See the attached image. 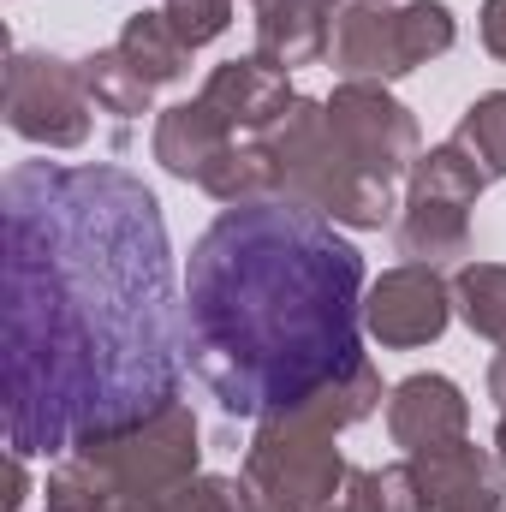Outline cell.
Masks as SVG:
<instances>
[{
    "label": "cell",
    "mask_w": 506,
    "mask_h": 512,
    "mask_svg": "<svg viewBox=\"0 0 506 512\" xmlns=\"http://www.w3.org/2000/svg\"><path fill=\"white\" fill-rule=\"evenodd\" d=\"M12 453H72L179 399L185 304L161 203L126 167L18 161L0 185Z\"/></svg>",
    "instance_id": "6da1fadb"
},
{
    "label": "cell",
    "mask_w": 506,
    "mask_h": 512,
    "mask_svg": "<svg viewBox=\"0 0 506 512\" xmlns=\"http://www.w3.org/2000/svg\"><path fill=\"white\" fill-rule=\"evenodd\" d=\"M364 256L304 203L221 209L185 268V364L227 417H280L364 364Z\"/></svg>",
    "instance_id": "7a4b0ae2"
},
{
    "label": "cell",
    "mask_w": 506,
    "mask_h": 512,
    "mask_svg": "<svg viewBox=\"0 0 506 512\" xmlns=\"http://www.w3.org/2000/svg\"><path fill=\"white\" fill-rule=\"evenodd\" d=\"M262 143L280 167V197L286 203H304V209H316V215H328L334 227H352V233H381L393 221V185L364 173L346 155V143L328 126V102L298 96Z\"/></svg>",
    "instance_id": "3957f363"
},
{
    "label": "cell",
    "mask_w": 506,
    "mask_h": 512,
    "mask_svg": "<svg viewBox=\"0 0 506 512\" xmlns=\"http://www.w3.org/2000/svg\"><path fill=\"white\" fill-rule=\"evenodd\" d=\"M340 435L304 411H280V417H262L245 447V495L251 512H322L346 495V453L334 447Z\"/></svg>",
    "instance_id": "277c9868"
},
{
    "label": "cell",
    "mask_w": 506,
    "mask_h": 512,
    "mask_svg": "<svg viewBox=\"0 0 506 512\" xmlns=\"http://www.w3.org/2000/svg\"><path fill=\"white\" fill-rule=\"evenodd\" d=\"M72 453L90 459V465L102 471V483L120 495V507H131V501H155V495L191 483L197 465H203V435H197L191 405L173 399V405L137 417V423H126V429L84 435Z\"/></svg>",
    "instance_id": "5b68a950"
},
{
    "label": "cell",
    "mask_w": 506,
    "mask_h": 512,
    "mask_svg": "<svg viewBox=\"0 0 506 512\" xmlns=\"http://www.w3.org/2000/svg\"><path fill=\"white\" fill-rule=\"evenodd\" d=\"M6 126L36 149H84L90 143V84L78 60L18 48L6 60Z\"/></svg>",
    "instance_id": "8992f818"
},
{
    "label": "cell",
    "mask_w": 506,
    "mask_h": 512,
    "mask_svg": "<svg viewBox=\"0 0 506 512\" xmlns=\"http://www.w3.org/2000/svg\"><path fill=\"white\" fill-rule=\"evenodd\" d=\"M328 126L346 143V155L376 173V179H405L411 161L423 155V137H417V120L399 96H387V84H352L340 78L334 96H328Z\"/></svg>",
    "instance_id": "52a82bcc"
},
{
    "label": "cell",
    "mask_w": 506,
    "mask_h": 512,
    "mask_svg": "<svg viewBox=\"0 0 506 512\" xmlns=\"http://www.w3.org/2000/svg\"><path fill=\"white\" fill-rule=\"evenodd\" d=\"M453 322V286L441 280V268L423 262H399L364 292V328L387 352H417L435 346Z\"/></svg>",
    "instance_id": "ba28073f"
},
{
    "label": "cell",
    "mask_w": 506,
    "mask_h": 512,
    "mask_svg": "<svg viewBox=\"0 0 506 512\" xmlns=\"http://www.w3.org/2000/svg\"><path fill=\"white\" fill-rule=\"evenodd\" d=\"M465 429H471V399L459 393V382H447L435 370L405 376L387 393V435L405 459L453 447V441H465Z\"/></svg>",
    "instance_id": "9c48e42d"
},
{
    "label": "cell",
    "mask_w": 506,
    "mask_h": 512,
    "mask_svg": "<svg viewBox=\"0 0 506 512\" xmlns=\"http://www.w3.org/2000/svg\"><path fill=\"white\" fill-rule=\"evenodd\" d=\"M328 54L340 66V78H352V84H393V78L417 72L399 6H358V0L340 6Z\"/></svg>",
    "instance_id": "30bf717a"
},
{
    "label": "cell",
    "mask_w": 506,
    "mask_h": 512,
    "mask_svg": "<svg viewBox=\"0 0 506 512\" xmlns=\"http://www.w3.org/2000/svg\"><path fill=\"white\" fill-rule=\"evenodd\" d=\"M203 102L245 137H268L280 126V114L298 102V90L286 84L280 66H268L262 54H245V60H221L209 78H203Z\"/></svg>",
    "instance_id": "8fae6325"
},
{
    "label": "cell",
    "mask_w": 506,
    "mask_h": 512,
    "mask_svg": "<svg viewBox=\"0 0 506 512\" xmlns=\"http://www.w3.org/2000/svg\"><path fill=\"white\" fill-rule=\"evenodd\" d=\"M417 471L429 512H506V465L477 441L417 453Z\"/></svg>",
    "instance_id": "7c38bea8"
},
{
    "label": "cell",
    "mask_w": 506,
    "mask_h": 512,
    "mask_svg": "<svg viewBox=\"0 0 506 512\" xmlns=\"http://www.w3.org/2000/svg\"><path fill=\"white\" fill-rule=\"evenodd\" d=\"M233 143H239V131L227 126L203 96H197V102H173V108H161L155 137H149L155 161H161L173 179H185V185H203L209 167H215Z\"/></svg>",
    "instance_id": "4fadbf2b"
},
{
    "label": "cell",
    "mask_w": 506,
    "mask_h": 512,
    "mask_svg": "<svg viewBox=\"0 0 506 512\" xmlns=\"http://www.w3.org/2000/svg\"><path fill=\"white\" fill-rule=\"evenodd\" d=\"M340 0H256V54L280 72L316 66L334 42Z\"/></svg>",
    "instance_id": "5bb4252c"
},
{
    "label": "cell",
    "mask_w": 506,
    "mask_h": 512,
    "mask_svg": "<svg viewBox=\"0 0 506 512\" xmlns=\"http://www.w3.org/2000/svg\"><path fill=\"white\" fill-rule=\"evenodd\" d=\"M393 239H399V256H411L423 268H447V262L471 256V209L405 197V209L393 221Z\"/></svg>",
    "instance_id": "9a60e30c"
},
{
    "label": "cell",
    "mask_w": 506,
    "mask_h": 512,
    "mask_svg": "<svg viewBox=\"0 0 506 512\" xmlns=\"http://www.w3.org/2000/svg\"><path fill=\"white\" fill-rule=\"evenodd\" d=\"M483 185H489V173H483L459 143L423 149V155L411 161V173H405V197H417V203H453V209H471V203L483 197Z\"/></svg>",
    "instance_id": "2e32d148"
},
{
    "label": "cell",
    "mask_w": 506,
    "mask_h": 512,
    "mask_svg": "<svg viewBox=\"0 0 506 512\" xmlns=\"http://www.w3.org/2000/svg\"><path fill=\"white\" fill-rule=\"evenodd\" d=\"M114 48L126 54L155 90H161V84H179V78L191 72V48L179 42V30L167 24V12H131Z\"/></svg>",
    "instance_id": "e0dca14e"
},
{
    "label": "cell",
    "mask_w": 506,
    "mask_h": 512,
    "mask_svg": "<svg viewBox=\"0 0 506 512\" xmlns=\"http://www.w3.org/2000/svg\"><path fill=\"white\" fill-rule=\"evenodd\" d=\"M203 191H209L221 209H239V203H268V197H280V167H274L268 143H262V137H251V143H233V149H227V155L209 167Z\"/></svg>",
    "instance_id": "ac0fdd59"
},
{
    "label": "cell",
    "mask_w": 506,
    "mask_h": 512,
    "mask_svg": "<svg viewBox=\"0 0 506 512\" xmlns=\"http://www.w3.org/2000/svg\"><path fill=\"white\" fill-rule=\"evenodd\" d=\"M78 66H84L90 102H96L102 114H114V120H137V114L155 108V84L131 66L120 48H96V54H84Z\"/></svg>",
    "instance_id": "d6986e66"
},
{
    "label": "cell",
    "mask_w": 506,
    "mask_h": 512,
    "mask_svg": "<svg viewBox=\"0 0 506 512\" xmlns=\"http://www.w3.org/2000/svg\"><path fill=\"white\" fill-rule=\"evenodd\" d=\"M453 310L471 334L506 346V262H459L453 274Z\"/></svg>",
    "instance_id": "ffe728a7"
},
{
    "label": "cell",
    "mask_w": 506,
    "mask_h": 512,
    "mask_svg": "<svg viewBox=\"0 0 506 512\" xmlns=\"http://www.w3.org/2000/svg\"><path fill=\"white\" fill-rule=\"evenodd\" d=\"M453 143L489 173V179H506V90H489V96H477L465 114H459V131H453Z\"/></svg>",
    "instance_id": "44dd1931"
},
{
    "label": "cell",
    "mask_w": 506,
    "mask_h": 512,
    "mask_svg": "<svg viewBox=\"0 0 506 512\" xmlns=\"http://www.w3.org/2000/svg\"><path fill=\"white\" fill-rule=\"evenodd\" d=\"M42 501H48V512H120V495H114V489L102 483V471H96L90 459H78V453H66V459L48 471Z\"/></svg>",
    "instance_id": "7402d4cb"
},
{
    "label": "cell",
    "mask_w": 506,
    "mask_h": 512,
    "mask_svg": "<svg viewBox=\"0 0 506 512\" xmlns=\"http://www.w3.org/2000/svg\"><path fill=\"white\" fill-rule=\"evenodd\" d=\"M120 512H251V495H245V483H233V477H209V471H197L191 483H179V489H167V495H155V501H131Z\"/></svg>",
    "instance_id": "603a6c76"
},
{
    "label": "cell",
    "mask_w": 506,
    "mask_h": 512,
    "mask_svg": "<svg viewBox=\"0 0 506 512\" xmlns=\"http://www.w3.org/2000/svg\"><path fill=\"white\" fill-rule=\"evenodd\" d=\"M346 483L370 501V512H429L417 459H399V465H381V471H352Z\"/></svg>",
    "instance_id": "cb8c5ba5"
},
{
    "label": "cell",
    "mask_w": 506,
    "mask_h": 512,
    "mask_svg": "<svg viewBox=\"0 0 506 512\" xmlns=\"http://www.w3.org/2000/svg\"><path fill=\"white\" fill-rule=\"evenodd\" d=\"M161 12H167V24L179 30V42L191 54L209 48L215 36H227V24H233V0H167Z\"/></svg>",
    "instance_id": "d4e9b609"
},
{
    "label": "cell",
    "mask_w": 506,
    "mask_h": 512,
    "mask_svg": "<svg viewBox=\"0 0 506 512\" xmlns=\"http://www.w3.org/2000/svg\"><path fill=\"white\" fill-rule=\"evenodd\" d=\"M483 48L506 66V0H483Z\"/></svg>",
    "instance_id": "484cf974"
},
{
    "label": "cell",
    "mask_w": 506,
    "mask_h": 512,
    "mask_svg": "<svg viewBox=\"0 0 506 512\" xmlns=\"http://www.w3.org/2000/svg\"><path fill=\"white\" fill-rule=\"evenodd\" d=\"M24 501H30V471H24V453H12L6 459V501H0V512H24Z\"/></svg>",
    "instance_id": "4316f807"
},
{
    "label": "cell",
    "mask_w": 506,
    "mask_h": 512,
    "mask_svg": "<svg viewBox=\"0 0 506 512\" xmlns=\"http://www.w3.org/2000/svg\"><path fill=\"white\" fill-rule=\"evenodd\" d=\"M489 399L506 411V346L495 352V364H489Z\"/></svg>",
    "instance_id": "83f0119b"
},
{
    "label": "cell",
    "mask_w": 506,
    "mask_h": 512,
    "mask_svg": "<svg viewBox=\"0 0 506 512\" xmlns=\"http://www.w3.org/2000/svg\"><path fill=\"white\" fill-rule=\"evenodd\" d=\"M322 512H370V501H364V495H358V489L346 483V495H340L334 507H322Z\"/></svg>",
    "instance_id": "f1b7e54d"
},
{
    "label": "cell",
    "mask_w": 506,
    "mask_h": 512,
    "mask_svg": "<svg viewBox=\"0 0 506 512\" xmlns=\"http://www.w3.org/2000/svg\"><path fill=\"white\" fill-rule=\"evenodd\" d=\"M495 459L506 465V411H501V423H495Z\"/></svg>",
    "instance_id": "f546056e"
},
{
    "label": "cell",
    "mask_w": 506,
    "mask_h": 512,
    "mask_svg": "<svg viewBox=\"0 0 506 512\" xmlns=\"http://www.w3.org/2000/svg\"><path fill=\"white\" fill-rule=\"evenodd\" d=\"M340 6H352V0H340ZM358 6H387V0H358Z\"/></svg>",
    "instance_id": "4dcf8cb0"
}]
</instances>
